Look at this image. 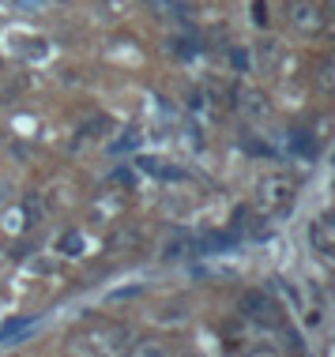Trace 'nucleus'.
<instances>
[{"label":"nucleus","instance_id":"4","mask_svg":"<svg viewBox=\"0 0 335 357\" xmlns=\"http://www.w3.org/2000/svg\"><path fill=\"white\" fill-rule=\"evenodd\" d=\"M237 105H241V113L253 117V121H264L267 113H271V98H267L260 86H245V91H237Z\"/></svg>","mask_w":335,"mask_h":357},{"label":"nucleus","instance_id":"6","mask_svg":"<svg viewBox=\"0 0 335 357\" xmlns=\"http://www.w3.org/2000/svg\"><path fill=\"white\" fill-rule=\"evenodd\" d=\"M317 83H320V91H324V94H332V91H335V64H332V61H320Z\"/></svg>","mask_w":335,"mask_h":357},{"label":"nucleus","instance_id":"1","mask_svg":"<svg viewBox=\"0 0 335 357\" xmlns=\"http://www.w3.org/2000/svg\"><path fill=\"white\" fill-rule=\"evenodd\" d=\"M294 199V181L283 177V173H275V177H264L260 185H256V204H260L267 215H275V211H286Z\"/></svg>","mask_w":335,"mask_h":357},{"label":"nucleus","instance_id":"2","mask_svg":"<svg viewBox=\"0 0 335 357\" xmlns=\"http://www.w3.org/2000/svg\"><path fill=\"white\" fill-rule=\"evenodd\" d=\"M286 23L298 34H317L324 26V12L313 0H286Z\"/></svg>","mask_w":335,"mask_h":357},{"label":"nucleus","instance_id":"8","mask_svg":"<svg viewBox=\"0 0 335 357\" xmlns=\"http://www.w3.org/2000/svg\"><path fill=\"white\" fill-rule=\"evenodd\" d=\"M256 23H260V26L267 23V12H264V0H256Z\"/></svg>","mask_w":335,"mask_h":357},{"label":"nucleus","instance_id":"3","mask_svg":"<svg viewBox=\"0 0 335 357\" xmlns=\"http://www.w3.org/2000/svg\"><path fill=\"white\" fill-rule=\"evenodd\" d=\"M241 312L248 316V320L264 324V327H279V305H275L267 294H260V289H248V294L241 297Z\"/></svg>","mask_w":335,"mask_h":357},{"label":"nucleus","instance_id":"7","mask_svg":"<svg viewBox=\"0 0 335 357\" xmlns=\"http://www.w3.org/2000/svg\"><path fill=\"white\" fill-rule=\"evenodd\" d=\"M61 245H68V248H64L68 256H80V252H83V248H80V237H75V234H68V237L61 241Z\"/></svg>","mask_w":335,"mask_h":357},{"label":"nucleus","instance_id":"5","mask_svg":"<svg viewBox=\"0 0 335 357\" xmlns=\"http://www.w3.org/2000/svg\"><path fill=\"white\" fill-rule=\"evenodd\" d=\"M309 241H313V248H317L320 256H332L335 252V222L328 215L313 218L309 222Z\"/></svg>","mask_w":335,"mask_h":357},{"label":"nucleus","instance_id":"9","mask_svg":"<svg viewBox=\"0 0 335 357\" xmlns=\"http://www.w3.org/2000/svg\"><path fill=\"white\" fill-rule=\"evenodd\" d=\"M4 199H8V185L0 181V204H4Z\"/></svg>","mask_w":335,"mask_h":357}]
</instances>
